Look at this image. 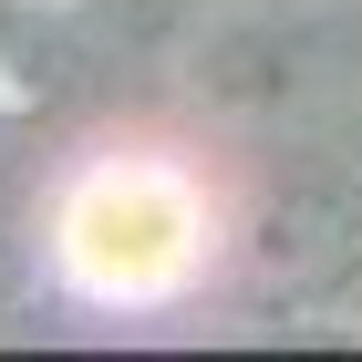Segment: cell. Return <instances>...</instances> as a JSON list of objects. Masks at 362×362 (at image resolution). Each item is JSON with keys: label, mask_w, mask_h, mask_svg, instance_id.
I'll return each instance as SVG.
<instances>
[{"label": "cell", "mask_w": 362, "mask_h": 362, "mask_svg": "<svg viewBox=\"0 0 362 362\" xmlns=\"http://www.w3.org/2000/svg\"><path fill=\"white\" fill-rule=\"evenodd\" d=\"M52 259L93 300H166L207 259V197L176 166H156V156H114V166H93L62 197Z\"/></svg>", "instance_id": "obj_1"}]
</instances>
